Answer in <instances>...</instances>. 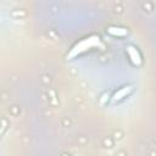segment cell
Here are the masks:
<instances>
[{"mask_svg":"<svg viewBox=\"0 0 156 156\" xmlns=\"http://www.w3.org/2000/svg\"><path fill=\"white\" fill-rule=\"evenodd\" d=\"M98 44H99V38H88V39H84L83 41H80V43L72 50V52L69 54V57H72V56L79 54V52L87 50L88 48L95 46V45H98Z\"/></svg>","mask_w":156,"mask_h":156,"instance_id":"obj_1","label":"cell"},{"mask_svg":"<svg viewBox=\"0 0 156 156\" xmlns=\"http://www.w3.org/2000/svg\"><path fill=\"white\" fill-rule=\"evenodd\" d=\"M65 156H66V155H65Z\"/></svg>","mask_w":156,"mask_h":156,"instance_id":"obj_5","label":"cell"},{"mask_svg":"<svg viewBox=\"0 0 156 156\" xmlns=\"http://www.w3.org/2000/svg\"><path fill=\"white\" fill-rule=\"evenodd\" d=\"M107 30H108L110 34L118 35V37H122V35H126L127 34V30L123 29V28H119V27H110Z\"/></svg>","mask_w":156,"mask_h":156,"instance_id":"obj_4","label":"cell"},{"mask_svg":"<svg viewBox=\"0 0 156 156\" xmlns=\"http://www.w3.org/2000/svg\"><path fill=\"white\" fill-rule=\"evenodd\" d=\"M127 50H128V54H129V57H130L132 62L134 65H139L141 62V60H140V55H139L138 50L135 48H133V46H128Z\"/></svg>","mask_w":156,"mask_h":156,"instance_id":"obj_3","label":"cell"},{"mask_svg":"<svg viewBox=\"0 0 156 156\" xmlns=\"http://www.w3.org/2000/svg\"><path fill=\"white\" fill-rule=\"evenodd\" d=\"M132 90H133V88H132L130 85H127V87L121 88L119 90H117V91L115 93V95H113V100H115V101H119V100H122V99H123L126 95H128Z\"/></svg>","mask_w":156,"mask_h":156,"instance_id":"obj_2","label":"cell"}]
</instances>
